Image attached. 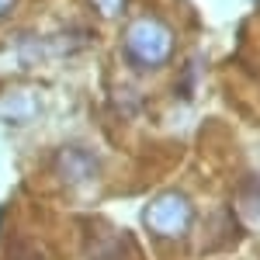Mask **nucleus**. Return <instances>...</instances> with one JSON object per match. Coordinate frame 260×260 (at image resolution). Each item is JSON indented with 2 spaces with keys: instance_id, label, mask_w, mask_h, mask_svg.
<instances>
[{
  "instance_id": "39448f33",
  "label": "nucleus",
  "mask_w": 260,
  "mask_h": 260,
  "mask_svg": "<svg viewBox=\"0 0 260 260\" xmlns=\"http://www.w3.org/2000/svg\"><path fill=\"white\" fill-rule=\"evenodd\" d=\"M11 7H14V0H0V14H7Z\"/></svg>"
},
{
  "instance_id": "20e7f679",
  "label": "nucleus",
  "mask_w": 260,
  "mask_h": 260,
  "mask_svg": "<svg viewBox=\"0 0 260 260\" xmlns=\"http://www.w3.org/2000/svg\"><path fill=\"white\" fill-rule=\"evenodd\" d=\"M94 7H98L104 18H115L121 14V7H125V0H94Z\"/></svg>"
},
{
  "instance_id": "f03ea898",
  "label": "nucleus",
  "mask_w": 260,
  "mask_h": 260,
  "mask_svg": "<svg viewBox=\"0 0 260 260\" xmlns=\"http://www.w3.org/2000/svg\"><path fill=\"white\" fill-rule=\"evenodd\" d=\"M146 225L156 233V236H180L187 225H191V205L184 194L177 191H167L146 208Z\"/></svg>"
},
{
  "instance_id": "f257e3e1",
  "label": "nucleus",
  "mask_w": 260,
  "mask_h": 260,
  "mask_svg": "<svg viewBox=\"0 0 260 260\" xmlns=\"http://www.w3.org/2000/svg\"><path fill=\"white\" fill-rule=\"evenodd\" d=\"M125 49L128 56L139 62V66H163V62L174 56V31L163 24V21L142 18L136 24H128L125 31Z\"/></svg>"
},
{
  "instance_id": "7ed1b4c3",
  "label": "nucleus",
  "mask_w": 260,
  "mask_h": 260,
  "mask_svg": "<svg viewBox=\"0 0 260 260\" xmlns=\"http://www.w3.org/2000/svg\"><path fill=\"white\" fill-rule=\"evenodd\" d=\"M59 174L66 180H87L98 174V163L90 160L87 153H80V149H62L59 153Z\"/></svg>"
}]
</instances>
